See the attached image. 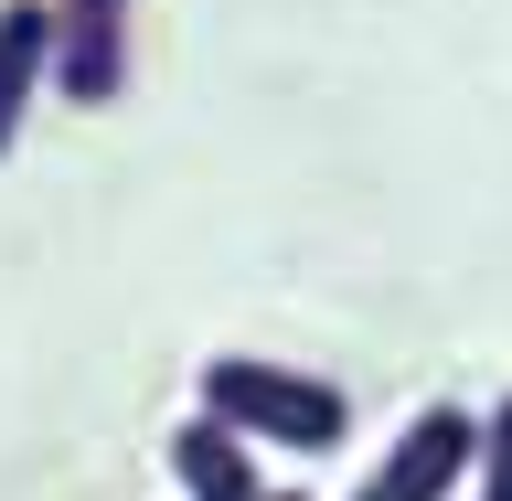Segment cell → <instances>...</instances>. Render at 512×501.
Here are the masks:
<instances>
[{"label": "cell", "instance_id": "cell-1", "mask_svg": "<svg viewBox=\"0 0 512 501\" xmlns=\"http://www.w3.org/2000/svg\"><path fill=\"white\" fill-rule=\"evenodd\" d=\"M203 416L235 427L246 448H278V459H331L352 438V395L331 374H299V363H267V352H214L203 363Z\"/></svg>", "mask_w": 512, "mask_h": 501}, {"label": "cell", "instance_id": "cell-2", "mask_svg": "<svg viewBox=\"0 0 512 501\" xmlns=\"http://www.w3.org/2000/svg\"><path fill=\"white\" fill-rule=\"evenodd\" d=\"M470 459H480V416L470 406H427V416H406V438L374 459V480H352L342 501H448L470 480Z\"/></svg>", "mask_w": 512, "mask_h": 501}, {"label": "cell", "instance_id": "cell-3", "mask_svg": "<svg viewBox=\"0 0 512 501\" xmlns=\"http://www.w3.org/2000/svg\"><path fill=\"white\" fill-rule=\"evenodd\" d=\"M54 11V86L75 107H118L128 86V0H43Z\"/></svg>", "mask_w": 512, "mask_h": 501}, {"label": "cell", "instance_id": "cell-4", "mask_svg": "<svg viewBox=\"0 0 512 501\" xmlns=\"http://www.w3.org/2000/svg\"><path fill=\"white\" fill-rule=\"evenodd\" d=\"M171 480H182V501H267L256 448L235 427H214V416H182L171 427Z\"/></svg>", "mask_w": 512, "mask_h": 501}, {"label": "cell", "instance_id": "cell-5", "mask_svg": "<svg viewBox=\"0 0 512 501\" xmlns=\"http://www.w3.org/2000/svg\"><path fill=\"white\" fill-rule=\"evenodd\" d=\"M43 75H54V11L43 0H0V150L22 139Z\"/></svg>", "mask_w": 512, "mask_h": 501}, {"label": "cell", "instance_id": "cell-6", "mask_svg": "<svg viewBox=\"0 0 512 501\" xmlns=\"http://www.w3.org/2000/svg\"><path fill=\"white\" fill-rule=\"evenodd\" d=\"M470 480H480V501H512V395L480 416V459H470Z\"/></svg>", "mask_w": 512, "mask_h": 501}, {"label": "cell", "instance_id": "cell-7", "mask_svg": "<svg viewBox=\"0 0 512 501\" xmlns=\"http://www.w3.org/2000/svg\"><path fill=\"white\" fill-rule=\"evenodd\" d=\"M267 501H310V491H267Z\"/></svg>", "mask_w": 512, "mask_h": 501}]
</instances>
